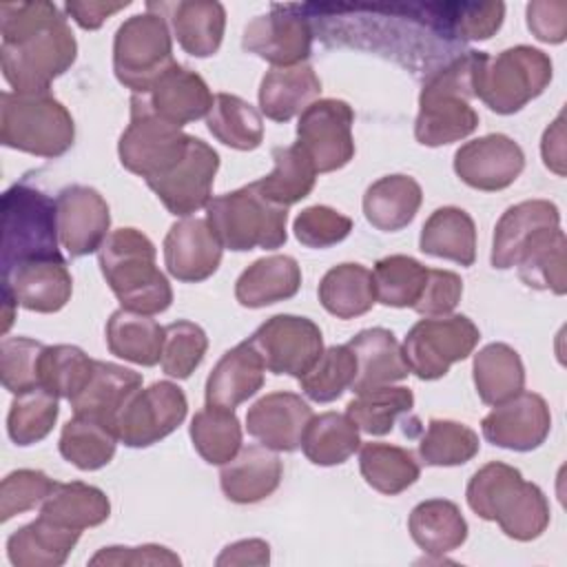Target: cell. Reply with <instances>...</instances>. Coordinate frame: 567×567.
Returning a JSON list of instances; mask_svg holds the SVG:
<instances>
[{
	"instance_id": "obj_10",
	"label": "cell",
	"mask_w": 567,
	"mask_h": 567,
	"mask_svg": "<svg viewBox=\"0 0 567 567\" xmlns=\"http://www.w3.org/2000/svg\"><path fill=\"white\" fill-rule=\"evenodd\" d=\"M190 135L159 117L144 95L131 97V122L120 135L117 155L126 171L155 179L171 171L188 148Z\"/></svg>"
},
{
	"instance_id": "obj_18",
	"label": "cell",
	"mask_w": 567,
	"mask_h": 567,
	"mask_svg": "<svg viewBox=\"0 0 567 567\" xmlns=\"http://www.w3.org/2000/svg\"><path fill=\"white\" fill-rule=\"evenodd\" d=\"M523 168V148L503 133L476 137L454 153V173L476 190H503L516 182Z\"/></svg>"
},
{
	"instance_id": "obj_60",
	"label": "cell",
	"mask_w": 567,
	"mask_h": 567,
	"mask_svg": "<svg viewBox=\"0 0 567 567\" xmlns=\"http://www.w3.org/2000/svg\"><path fill=\"white\" fill-rule=\"evenodd\" d=\"M179 556L162 545H142V547H104L100 549L89 565H179Z\"/></svg>"
},
{
	"instance_id": "obj_26",
	"label": "cell",
	"mask_w": 567,
	"mask_h": 567,
	"mask_svg": "<svg viewBox=\"0 0 567 567\" xmlns=\"http://www.w3.org/2000/svg\"><path fill=\"white\" fill-rule=\"evenodd\" d=\"M281 474L284 465L272 450L264 445H248L221 465L219 485L228 501L250 505L268 498L279 487Z\"/></svg>"
},
{
	"instance_id": "obj_63",
	"label": "cell",
	"mask_w": 567,
	"mask_h": 567,
	"mask_svg": "<svg viewBox=\"0 0 567 567\" xmlns=\"http://www.w3.org/2000/svg\"><path fill=\"white\" fill-rule=\"evenodd\" d=\"M543 162L556 175H565V135H563V115H558L551 126H547L540 144Z\"/></svg>"
},
{
	"instance_id": "obj_52",
	"label": "cell",
	"mask_w": 567,
	"mask_h": 567,
	"mask_svg": "<svg viewBox=\"0 0 567 567\" xmlns=\"http://www.w3.org/2000/svg\"><path fill=\"white\" fill-rule=\"evenodd\" d=\"M357 379V357L350 346L326 348L315 365L299 377L303 394L317 403H330L339 399Z\"/></svg>"
},
{
	"instance_id": "obj_55",
	"label": "cell",
	"mask_w": 567,
	"mask_h": 567,
	"mask_svg": "<svg viewBox=\"0 0 567 567\" xmlns=\"http://www.w3.org/2000/svg\"><path fill=\"white\" fill-rule=\"evenodd\" d=\"M44 343L29 337H4L0 343V377L4 390L22 394L40 385V359Z\"/></svg>"
},
{
	"instance_id": "obj_31",
	"label": "cell",
	"mask_w": 567,
	"mask_h": 567,
	"mask_svg": "<svg viewBox=\"0 0 567 567\" xmlns=\"http://www.w3.org/2000/svg\"><path fill=\"white\" fill-rule=\"evenodd\" d=\"M301 288V268L290 255H270L252 261L235 284L244 308H264L295 297Z\"/></svg>"
},
{
	"instance_id": "obj_20",
	"label": "cell",
	"mask_w": 567,
	"mask_h": 567,
	"mask_svg": "<svg viewBox=\"0 0 567 567\" xmlns=\"http://www.w3.org/2000/svg\"><path fill=\"white\" fill-rule=\"evenodd\" d=\"M224 246L206 219L184 217L164 237L166 270L186 284H197L215 275L221 264Z\"/></svg>"
},
{
	"instance_id": "obj_38",
	"label": "cell",
	"mask_w": 567,
	"mask_h": 567,
	"mask_svg": "<svg viewBox=\"0 0 567 567\" xmlns=\"http://www.w3.org/2000/svg\"><path fill=\"white\" fill-rule=\"evenodd\" d=\"M321 306L337 319H354L377 303L372 272L361 264H339L330 268L319 284Z\"/></svg>"
},
{
	"instance_id": "obj_45",
	"label": "cell",
	"mask_w": 567,
	"mask_h": 567,
	"mask_svg": "<svg viewBox=\"0 0 567 567\" xmlns=\"http://www.w3.org/2000/svg\"><path fill=\"white\" fill-rule=\"evenodd\" d=\"M206 124L217 142L235 151H255L264 140L259 111L239 95L217 93L206 115Z\"/></svg>"
},
{
	"instance_id": "obj_32",
	"label": "cell",
	"mask_w": 567,
	"mask_h": 567,
	"mask_svg": "<svg viewBox=\"0 0 567 567\" xmlns=\"http://www.w3.org/2000/svg\"><path fill=\"white\" fill-rule=\"evenodd\" d=\"M80 534L82 532L78 529H69L38 516L33 523L9 536L7 556L16 567H58L69 558Z\"/></svg>"
},
{
	"instance_id": "obj_50",
	"label": "cell",
	"mask_w": 567,
	"mask_h": 567,
	"mask_svg": "<svg viewBox=\"0 0 567 567\" xmlns=\"http://www.w3.org/2000/svg\"><path fill=\"white\" fill-rule=\"evenodd\" d=\"M58 414V396L38 385L16 394L7 416V432L16 445H33L53 430Z\"/></svg>"
},
{
	"instance_id": "obj_59",
	"label": "cell",
	"mask_w": 567,
	"mask_h": 567,
	"mask_svg": "<svg viewBox=\"0 0 567 567\" xmlns=\"http://www.w3.org/2000/svg\"><path fill=\"white\" fill-rule=\"evenodd\" d=\"M529 31L547 44H560L567 38V2L536 0L527 4Z\"/></svg>"
},
{
	"instance_id": "obj_8",
	"label": "cell",
	"mask_w": 567,
	"mask_h": 567,
	"mask_svg": "<svg viewBox=\"0 0 567 567\" xmlns=\"http://www.w3.org/2000/svg\"><path fill=\"white\" fill-rule=\"evenodd\" d=\"M551 82V60L540 49L518 44L498 55H481L474 73V97L494 113L512 115L538 97Z\"/></svg>"
},
{
	"instance_id": "obj_35",
	"label": "cell",
	"mask_w": 567,
	"mask_h": 567,
	"mask_svg": "<svg viewBox=\"0 0 567 567\" xmlns=\"http://www.w3.org/2000/svg\"><path fill=\"white\" fill-rule=\"evenodd\" d=\"M412 540L430 556L458 549L467 538V523L456 503L430 498L419 503L408 518Z\"/></svg>"
},
{
	"instance_id": "obj_21",
	"label": "cell",
	"mask_w": 567,
	"mask_h": 567,
	"mask_svg": "<svg viewBox=\"0 0 567 567\" xmlns=\"http://www.w3.org/2000/svg\"><path fill=\"white\" fill-rule=\"evenodd\" d=\"M312 408L295 392H270L246 412V430L272 452H295L301 445Z\"/></svg>"
},
{
	"instance_id": "obj_29",
	"label": "cell",
	"mask_w": 567,
	"mask_h": 567,
	"mask_svg": "<svg viewBox=\"0 0 567 567\" xmlns=\"http://www.w3.org/2000/svg\"><path fill=\"white\" fill-rule=\"evenodd\" d=\"M321 93V80L310 64L272 66L259 84V109L272 122H288Z\"/></svg>"
},
{
	"instance_id": "obj_14",
	"label": "cell",
	"mask_w": 567,
	"mask_h": 567,
	"mask_svg": "<svg viewBox=\"0 0 567 567\" xmlns=\"http://www.w3.org/2000/svg\"><path fill=\"white\" fill-rule=\"evenodd\" d=\"M261 361L272 374L303 377L323 352L319 326L308 317L275 315L250 337Z\"/></svg>"
},
{
	"instance_id": "obj_15",
	"label": "cell",
	"mask_w": 567,
	"mask_h": 567,
	"mask_svg": "<svg viewBox=\"0 0 567 567\" xmlns=\"http://www.w3.org/2000/svg\"><path fill=\"white\" fill-rule=\"evenodd\" d=\"M219 155L204 140L190 135L186 155L164 175L148 179V188L177 217H188L210 202Z\"/></svg>"
},
{
	"instance_id": "obj_56",
	"label": "cell",
	"mask_w": 567,
	"mask_h": 567,
	"mask_svg": "<svg viewBox=\"0 0 567 567\" xmlns=\"http://www.w3.org/2000/svg\"><path fill=\"white\" fill-rule=\"evenodd\" d=\"M55 485L58 481L40 470H16L7 474L0 485V520L40 507Z\"/></svg>"
},
{
	"instance_id": "obj_51",
	"label": "cell",
	"mask_w": 567,
	"mask_h": 567,
	"mask_svg": "<svg viewBox=\"0 0 567 567\" xmlns=\"http://www.w3.org/2000/svg\"><path fill=\"white\" fill-rule=\"evenodd\" d=\"M95 359L78 346H47L40 359V385L58 399H73L91 379Z\"/></svg>"
},
{
	"instance_id": "obj_12",
	"label": "cell",
	"mask_w": 567,
	"mask_h": 567,
	"mask_svg": "<svg viewBox=\"0 0 567 567\" xmlns=\"http://www.w3.org/2000/svg\"><path fill=\"white\" fill-rule=\"evenodd\" d=\"M352 124L354 111L343 100H315L301 111L297 144L308 153L317 173L339 171L354 157Z\"/></svg>"
},
{
	"instance_id": "obj_47",
	"label": "cell",
	"mask_w": 567,
	"mask_h": 567,
	"mask_svg": "<svg viewBox=\"0 0 567 567\" xmlns=\"http://www.w3.org/2000/svg\"><path fill=\"white\" fill-rule=\"evenodd\" d=\"M414 405V394L403 385H381L374 390L359 392L348 405L346 414L354 425L372 436H383L394 427V421L410 412Z\"/></svg>"
},
{
	"instance_id": "obj_27",
	"label": "cell",
	"mask_w": 567,
	"mask_h": 567,
	"mask_svg": "<svg viewBox=\"0 0 567 567\" xmlns=\"http://www.w3.org/2000/svg\"><path fill=\"white\" fill-rule=\"evenodd\" d=\"M266 365L250 339L226 350L206 379V403L237 408L264 385Z\"/></svg>"
},
{
	"instance_id": "obj_16",
	"label": "cell",
	"mask_w": 567,
	"mask_h": 567,
	"mask_svg": "<svg viewBox=\"0 0 567 567\" xmlns=\"http://www.w3.org/2000/svg\"><path fill=\"white\" fill-rule=\"evenodd\" d=\"M241 47L275 66L303 64L312 49V27L295 7H275L246 24Z\"/></svg>"
},
{
	"instance_id": "obj_1",
	"label": "cell",
	"mask_w": 567,
	"mask_h": 567,
	"mask_svg": "<svg viewBox=\"0 0 567 567\" xmlns=\"http://www.w3.org/2000/svg\"><path fill=\"white\" fill-rule=\"evenodd\" d=\"M0 33V66L13 93L49 91L75 62V35L53 2H2Z\"/></svg>"
},
{
	"instance_id": "obj_13",
	"label": "cell",
	"mask_w": 567,
	"mask_h": 567,
	"mask_svg": "<svg viewBox=\"0 0 567 567\" xmlns=\"http://www.w3.org/2000/svg\"><path fill=\"white\" fill-rule=\"evenodd\" d=\"M186 412L188 403L179 385L157 381L144 390L140 388L117 414V439L128 447H148L175 432Z\"/></svg>"
},
{
	"instance_id": "obj_61",
	"label": "cell",
	"mask_w": 567,
	"mask_h": 567,
	"mask_svg": "<svg viewBox=\"0 0 567 567\" xmlns=\"http://www.w3.org/2000/svg\"><path fill=\"white\" fill-rule=\"evenodd\" d=\"M131 2H100V0H89V2H66L64 11L82 27V29H100L102 22L106 18H111L113 13L126 9Z\"/></svg>"
},
{
	"instance_id": "obj_3",
	"label": "cell",
	"mask_w": 567,
	"mask_h": 567,
	"mask_svg": "<svg viewBox=\"0 0 567 567\" xmlns=\"http://www.w3.org/2000/svg\"><path fill=\"white\" fill-rule=\"evenodd\" d=\"M483 51H467L434 71L419 95L414 137L423 146L458 142L476 131L478 113L472 109L474 73Z\"/></svg>"
},
{
	"instance_id": "obj_43",
	"label": "cell",
	"mask_w": 567,
	"mask_h": 567,
	"mask_svg": "<svg viewBox=\"0 0 567 567\" xmlns=\"http://www.w3.org/2000/svg\"><path fill=\"white\" fill-rule=\"evenodd\" d=\"M275 168L257 182L259 190L284 208L301 202L310 195L317 179V168L308 153L299 146H275L272 148Z\"/></svg>"
},
{
	"instance_id": "obj_4",
	"label": "cell",
	"mask_w": 567,
	"mask_h": 567,
	"mask_svg": "<svg viewBox=\"0 0 567 567\" xmlns=\"http://www.w3.org/2000/svg\"><path fill=\"white\" fill-rule=\"evenodd\" d=\"M97 252L102 275L124 310L151 317L171 306V284L155 266V246L144 233L117 228Z\"/></svg>"
},
{
	"instance_id": "obj_28",
	"label": "cell",
	"mask_w": 567,
	"mask_h": 567,
	"mask_svg": "<svg viewBox=\"0 0 567 567\" xmlns=\"http://www.w3.org/2000/svg\"><path fill=\"white\" fill-rule=\"evenodd\" d=\"M350 350L357 357V379L352 392H365L381 385H392L410 374V368L403 359V350L385 328H365L348 341Z\"/></svg>"
},
{
	"instance_id": "obj_62",
	"label": "cell",
	"mask_w": 567,
	"mask_h": 567,
	"mask_svg": "<svg viewBox=\"0 0 567 567\" xmlns=\"http://www.w3.org/2000/svg\"><path fill=\"white\" fill-rule=\"evenodd\" d=\"M219 567L224 565H268L270 563V547L261 538H246L237 540L217 556L215 560Z\"/></svg>"
},
{
	"instance_id": "obj_19",
	"label": "cell",
	"mask_w": 567,
	"mask_h": 567,
	"mask_svg": "<svg viewBox=\"0 0 567 567\" xmlns=\"http://www.w3.org/2000/svg\"><path fill=\"white\" fill-rule=\"evenodd\" d=\"M483 436L498 447L529 452L545 443L551 430V412L536 392H518L494 405L481 423Z\"/></svg>"
},
{
	"instance_id": "obj_53",
	"label": "cell",
	"mask_w": 567,
	"mask_h": 567,
	"mask_svg": "<svg viewBox=\"0 0 567 567\" xmlns=\"http://www.w3.org/2000/svg\"><path fill=\"white\" fill-rule=\"evenodd\" d=\"M208 350L206 332L186 319H177L164 328L162 370L173 379H188L204 361Z\"/></svg>"
},
{
	"instance_id": "obj_46",
	"label": "cell",
	"mask_w": 567,
	"mask_h": 567,
	"mask_svg": "<svg viewBox=\"0 0 567 567\" xmlns=\"http://www.w3.org/2000/svg\"><path fill=\"white\" fill-rule=\"evenodd\" d=\"M359 470L365 483L388 496L405 492L419 481L421 467L412 452L390 443H365L359 452Z\"/></svg>"
},
{
	"instance_id": "obj_54",
	"label": "cell",
	"mask_w": 567,
	"mask_h": 567,
	"mask_svg": "<svg viewBox=\"0 0 567 567\" xmlns=\"http://www.w3.org/2000/svg\"><path fill=\"white\" fill-rule=\"evenodd\" d=\"M439 31L445 33V38H458V40H487L492 38L505 16L503 2H489V4H443L439 7Z\"/></svg>"
},
{
	"instance_id": "obj_40",
	"label": "cell",
	"mask_w": 567,
	"mask_h": 567,
	"mask_svg": "<svg viewBox=\"0 0 567 567\" xmlns=\"http://www.w3.org/2000/svg\"><path fill=\"white\" fill-rule=\"evenodd\" d=\"M117 430L95 416L75 414L60 434V454L78 470L93 472L111 463L117 447Z\"/></svg>"
},
{
	"instance_id": "obj_36",
	"label": "cell",
	"mask_w": 567,
	"mask_h": 567,
	"mask_svg": "<svg viewBox=\"0 0 567 567\" xmlns=\"http://www.w3.org/2000/svg\"><path fill=\"white\" fill-rule=\"evenodd\" d=\"M106 346L111 354L151 368L162 359L164 328L148 315L120 308L106 321Z\"/></svg>"
},
{
	"instance_id": "obj_48",
	"label": "cell",
	"mask_w": 567,
	"mask_h": 567,
	"mask_svg": "<svg viewBox=\"0 0 567 567\" xmlns=\"http://www.w3.org/2000/svg\"><path fill=\"white\" fill-rule=\"evenodd\" d=\"M427 270L430 268L408 255L379 259L372 270L377 301L390 308H414L425 288Z\"/></svg>"
},
{
	"instance_id": "obj_33",
	"label": "cell",
	"mask_w": 567,
	"mask_h": 567,
	"mask_svg": "<svg viewBox=\"0 0 567 567\" xmlns=\"http://www.w3.org/2000/svg\"><path fill=\"white\" fill-rule=\"evenodd\" d=\"M423 190L410 175H385L368 186L363 195L365 219L383 233L405 228L419 213Z\"/></svg>"
},
{
	"instance_id": "obj_24",
	"label": "cell",
	"mask_w": 567,
	"mask_h": 567,
	"mask_svg": "<svg viewBox=\"0 0 567 567\" xmlns=\"http://www.w3.org/2000/svg\"><path fill=\"white\" fill-rule=\"evenodd\" d=\"M560 228V213L549 199H527L509 206L494 228L492 266L498 270L514 268L525 246L543 230Z\"/></svg>"
},
{
	"instance_id": "obj_30",
	"label": "cell",
	"mask_w": 567,
	"mask_h": 567,
	"mask_svg": "<svg viewBox=\"0 0 567 567\" xmlns=\"http://www.w3.org/2000/svg\"><path fill=\"white\" fill-rule=\"evenodd\" d=\"M142 388V374L117 363L95 361L89 383L69 401L73 414H86L106 423L117 421L120 410Z\"/></svg>"
},
{
	"instance_id": "obj_9",
	"label": "cell",
	"mask_w": 567,
	"mask_h": 567,
	"mask_svg": "<svg viewBox=\"0 0 567 567\" xmlns=\"http://www.w3.org/2000/svg\"><path fill=\"white\" fill-rule=\"evenodd\" d=\"M173 62V38L164 16L146 9L115 31L113 71L133 95H146Z\"/></svg>"
},
{
	"instance_id": "obj_42",
	"label": "cell",
	"mask_w": 567,
	"mask_h": 567,
	"mask_svg": "<svg viewBox=\"0 0 567 567\" xmlns=\"http://www.w3.org/2000/svg\"><path fill=\"white\" fill-rule=\"evenodd\" d=\"M359 447V427L348 414L339 412H323L319 416L312 414L301 439V450L306 458L323 467L346 463Z\"/></svg>"
},
{
	"instance_id": "obj_23",
	"label": "cell",
	"mask_w": 567,
	"mask_h": 567,
	"mask_svg": "<svg viewBox=\"0 0 567 567\" xmlns=\"http://www.w3.org/2000/svg\"><path fill=\"white\" fill-rule=\"evenodd\" d=\"M148 11L164 16L179 47L195 55L208 58L217 53L224 29H226V9L215 0H179V2H148Z\"/></svg>"
},
{
	"instance_id": "obj_57",
	"label": "cell",
	"mask_w": 567,
	"mask_h": 567,
	"mask_svg": "<svg viewBox=\"0 0 567 567\" xmlns=\"http://www.w3.org/2000/svg\"><path fill=\"white\" fill-rule=\"evenodd\" d=\"M295 237L308 248H328L343 241L352 230V219L341 215L330 206H308L303 208L295 224Z\"/></svg>"
},
{
	"instance_id": "obj_34",
	"label": "cell",
	"mask_w": 567,
	"mask_h": 567,
	"mask_svg": "<svg viewBox=\"0 0 567 567\" xmlns=\"http://www.w3.org/2000/svg\"><path fill=\"white\" fill-rule=\"evenodd\" d=\"M419 248L425 255L472 266L476 259V226L458 206L436 208L423 224Z\"/></svg>"
},
{
	"instance_id": "obj_5",
	"label": "cell",
	"mask_w": 567,
	"mask_h": 567,
	"mask_svg": "<svg viewBox=\"0 0 567 567\" xmlns=\"http://www.w3.org/2000/svg\"><path fill=\"white\" fill-rule=\"evenodd\" d=\"M206 221L224 248L246 252L252 248L272 250L286 244L288 210L272 204L257 182L237 190L210 197Z\"/></svg>"
},
{
	"instance_id": "obj_25",
	"label": "cell",
	"mask_w": 567,
	"mask_h": 567,
	"mask_svg": "<svg viewBox=\"0 0 567 567\" xmlns=\"http://www.w3.org/2000/svg\"><path fill=\"white\" fill-rule=\"evenodd\" d=\"M148 106L175 126H184L208 115L213 93L204 78L177 62H173L144 95Z\"/></svg>"
},
{
	"instance_id": "obj_22",
	"label": "cell",
	"mask_w": 567,
	"mask_h": 567,
	"mask_svg": "<svg viewBox=\"0 0 567 567\" xmlns=\"http://www.w3.org/2000/svg\"><path fill=\"white\" fill-rule=\"evenodd\" d=\"M2 288L9 290L18 306L31 312H58L73 292V279L64 257L35 259L2 272Z\"/></svg>"
},
{
	"instance_id": "obj_41",
	"label": "cell",
	"mask_w": 567,
	"mask_h": 567,
	"mask_svg": "<svg viewBox=\"0 0 567 567\" xmlns=\"http://www.w3.org/2000/svg\"><path fill=\"white\" fill-rule=\"evenodd\" d=\"M567 241L560 228L538 233L520 252L516 268L525 286L534 290H551L565 295L567 290Z\"/></svg>"
},
{
	"instance_id": "obj_44",
	"label": "cell",
	"mask_w": 567,
	"mask_h": 567,
	"mask_svg": "<svg viewBox=\"0 0 567 567\" xmlns=\"http://www.w3.org/2000/svg\"><path fill=\"white\" fill-rule=\"evenodd\" d=\"M190 441L210 465H224L241 450V425L235 408L206 403L190 421Z\"/></svg>"
},
{
	"instance_id": "obj_17",
	"label": "cell",
	"mask_w": 567,
	"mask_h": 567,
	"mask_svg": "<svg viewBox=\"0 0 567 567\" xmlns=\"http://www.w3.org/2000/svg\"><path fill=\"white\" fill-rule=\"evenodd\" d=\"M60 244L71 257H84L102 248L111 228L106 199L91 186L73 184L58 193Z\"/></svg>"
},
{
	"instance_id": "obj_64",
	"label": "cell",
	"mask_w": 567,
	"mask_h": 567,
	"mask_svg": "<svg viewBox=\"0 0 567 567\" xmlns=\"http://www.w3.org/2000/svg\"><path fill=\"white\" fill-rule=\"evenodd\" d=\"M4 290V288H2ZM2 332H7L9 328H11V321H13V308L18 306V301H16V297L9 292V290H4V297H2Z\"/></svg>"
},
{
	"instance_id": "obj_11",
	"label": "cell",
	"mask_w": 567,
	"mask_h": 567,
	"mask_svg": "<svg viewBox=\"0 0 567 567\" xmlns=\"http://www.w3.org/2000/svg\"><path fill=\"white\" fill-rule=\"evenodd\" d=\"M478 339V328L465 315L425 317L410 328L401 350L410 372L423 381H434L447 374L452 363L467 359Z\"/></svg>"
},
{
	"instance_id": "obj_49",
	"label": "cell",
	"mask_w": 567,
	"mask_h": 567,
	"mask_svg": "<svg viewBox=\"0 0 567 567\" xmlns=\"http://www.w3.org/2000/svg\"><path fill=\"white\" fill-rule=\"evenodd\" d=\"M478 434L465 423L432 419L421 436L419 456L425 465L452 467L472 461L478 454Z\"/></svg>"
},
{
	"instance_id": "obj_6",
	"label": "cell",
	"mask_w": 567,
	"mask_h": 567,
	"mask_svg": "<svg viewBox=\"0 0 567 567\" xmlns=\"http://www.w3.org/2000/svg\"><path fill=\"white\" fill-rule=\"evenodd\" d=\"M0 140L29 155L60 157L73 146L75 124L66 106L49 91H4L0 95Z\"/></svg>"
},
{
	"instance_id": "obj_58",
	"label": "cell",
	"mask_w": 567,
	"mask_h": 567,
	"mask_svg": "<svg viewBox=\"0 0 567 567\" xmlns=\"http://www.w3.org/2000/svg\"><path fill=\"white\" fill-rule=\"evenodd\" d=\"M461 295H463V281L456 272L430 268L425 288L419 301L414 303V310L423 317H443L456 308V303L461 301Z\"/></svg>"
},
{
	"instance_id": "obj_37",
	"label": "cell",
	"mask_w": 567,
	"mask_h": 567,
	"mask_svg": "<svg viewBox=\"0 0 567 567\" xmlns=\"http://www.w3.org/2000/svg\"><path fill=\"white\" fill-rule=\"evenodd\" d=\"M111 514L106 494L89 483H58L40 505V516L69 529H86L102 525Z\"/></svg>"
},
{
	"instance_id": "obj_39",
	"label": "cell",
	"mask_w": 567,
	"mask_h": 567,
	"mask_svg": "<svg viewBox=\"0 0 567 567\" xmlns=\"http://www.w3.org/2000/svg\"><path fill=\"white\" fill-rule=\"evenodd\" d=\"M474 385L483 403L498 405L525 385V368L518 352L507 343H487L474 354Z\"/></svg>"
},
{
	"instance_id": "obj_7",
	"label": "cell",
	"mask_w": 567,
	"mask_h": 567,
	"mask_svg": "<svg viewBox=\"0 0 567 567\" xmlns=\"http://www.w3.org/2000/svg\"><path fill=\"white\" fill-rule=\"evenodd\" d=\"M58 208L42 190L20 182L2 195V272L35 261L58 259Z\"/></svg>"
},
{
	"instance_id": "obj_2",
	"label": "cell",
	"mask_w": 567,
	"mask_h": 567,
	"mask_svg": "<svg viewBox=\"0 0 567 567\" xmlns=\"http://www.w3.org/2000/svg\"><path fill=\"white\" fill-rule=\"evenodd\" d=\"M470 509L483 520H494L514 540H534L549 525V503L536 483L501 461L476 470L465 489Z\"/></svg>"
}]
</instances>
